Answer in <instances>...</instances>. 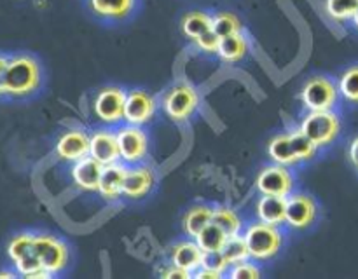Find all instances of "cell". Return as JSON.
Instances as JSON below:
<instances>
[{"instance_id": "8d00e7d4", "label": "cell", "mask_w": 358, "mask_h": 279, "mask_svg": "<svg viewBox=\"0 0 358 279\" xmlns=\"http://www.w3.org/2000/svg\"><path fill=\"white\" fill-rule=\"evenodd\" d=\"M7 61H9V54L0 52V100H3V73H6Z\"/></svg>"}, {"instance_id": "3957f363", "label": "cell", "mask_w": 358, "mask_h": 279, "mask_svg": "<svg viewBox=\"0 0 358 279\" xmlns=\"http://www.w3.org/2000/svg\"><path fill=\"white\" fill-rule=\"evenodd\" d=\"M245 241H247L248 253L255 262H266L269 258L276 257L282 250L283 244V230L282 227L271 225L257 220L243 229Z\"/></svg>"}, {"instance_id": "6da1fadb", "label": "cell", "mask_w": 358, "mask_h": 279, "mask_svg": "<svg viewBox=\"0 0 358 279\" xmlns=\"http://www.w3.org/2000/svg\"><path fill=\"white\" fill-rule=\"evenodd\" d=\"M42 86V66L28 52L9 54L3 73V100H27Z\"/></svg>"}, {"instance_id": "74e56055", "label": "cell", "mask_w": 358, "mask_h": 279, "mask_svg": "<svg viewBox=\"0 0 358 279\" xmlns=\"http://www.w3.org/2000/svg\"><path fill=\"white\" fill-rule=\"evenodd\" d=\"M17 272L16 271H0V279H3V278H9V279H13V278H17Z\"/></svg>"}, {"instance_id": "83f0119b", "label": "cell", "mask_w": 358, "mask_h": 279, "mask_svg": "<svg viewBox=\"0 0 358 279\" xmlns=\"http://www.w3.org/2000/svg\"><path fill=\"white\" fill-rule=\"evenodd\" d=\"M212 30L215 31L220 38H224L229 37V35L243 31V24H241V20L236 14L227 13V10H220V13L212 14Z\"/></svg>"}, {"instance_id": "7402d4cb", "label": "cell", "mask_w": 358, "mask_h": 279, "mask_svg": "<svg viewBox=\"0 0 358 279\" xmlns=\"http://www.w3.org/2000/svg\"><path fill=\"white\" fill-rule=\"evenodd\" d=\"M212 215H213L212 206L198 204L189 208L187 213L184 215V220H182L184 232L187 234L191 239H196L198 234L201 232L208 223H212Z\"/></svg>"}, {"instance_id": "f546056e", "label": "cell", "mask_w": 358, "mask_h": 279, "mask_svg": "<svg viewBox=\"0 0 358 279\" xmlns=\"http://www.w3.org/2000/svg\"><path fill=\"white\" fill-rule=\"evenodd\" d=\"M338 89L343 100L348 103H358V65L350 66L341 73L338 80Z\"/></svg>"}, {"instance_id": "d590c367", "label": "cell", "mask_w": 358, "mask_h": 279, "mask_svg": "<svg viewBox=\"0 0 358 279\" xmlns=\"http://www.w3.org/2000/svg\"><path fill=\"white\" fill-rule=\"evenodd\" d=\"M348 157H350V163L353 164V167L358 171V136L352 140L348 146Z\"/></svg>"}, {"instance_id": "52a82bcc", "label": "cell", "mask_w": 358, "mask_h": 279, "mask_svg": "<svg viewBox=\"0 0 358 279\" xmlns=\"http://www.w3.org/2000/svg\"><path fill=\"white\" fill-rule=\"evenodd\" d=\"M35 257L44 271L51 276L59 274L69 265V246L65 241L51 234H35Z\"/></svg>"}, {"instance_id": "ac0fdd59", "label": "cell", "mask_w": 358, "mask_h": 279, "mask_svg": "<svg viewBox=\"0 0 358 279\" xmlns=\"http://www.w3.org/2000/svg\"><path fill=\"white\" fill-rule=\"evenodd\" d=\"M205 260V251L201 250L196 239L178 241L170 250V262L173 265L185 269L192 274L198 267H201Z\"/></svg>"}, {"instance_id": "44dd1931", "label": "cell", "mask_w": 358, "mask_h": 279, "mask_svg": "<svg viewBox=\"0 0 358 279\" xmlns=\"http://www.w3.org/2000/svg\"><path fill=\"white\" fill-rule=\"evenodd\" d=\"M268 156L273 163L283 164V166H296L297 160L294 156L292 142H290V131L280 133V135L273 136L268 143Z\"/></svg>"}, {"instance_id": "e575fe53", "label": "cell", "mask_w": 358, "mask_h": 279, "mask_svg": "<svg viewBox=\"0 0 358 279\" xmlns=\"http://www.w3.org/2000/svg\"><path fill=\"white\" fill-rule=\"evenodd\" d=\"M192 278H198V279H219V278H224V274H222V272L217 271V269L208 267V265L203 264L201 267H198L194 272H192Z\"/></svg>"}, {"instance_id": "4fadbf2b", "label": "cell", "mask_w": 358, "mask_h": 279, "mask_svg": "<svg viewBox=\"0 0 358 279\" xmlns=\"http://www.w3.org/2000/svg\"><path fill=\"white\" fill-rule=\"evenodd\" d=\"M90 145L91 135H87L84 129L72 128L56 140L55 150L59 159L69 160V163H77V160L90 156Z\"/></svg>"}, {"instance_id": "ba28073f", "label": "cell", "mask_w": 358, "mask_h": 279, "mask_svg": "<svg viewBox=\"0 0 358 279\" xmlns=\"http://www.w3.org/2000/svg\"><path fill=\"white\" fill-rule=\"evenodd\" d=\"M255 185H257V190L264 195L289 197L296 190V176L289 166L273 163L259 173Z\"/></svg>"}, {"instance_id": "30bf717a", "label": "cell", "mask_w": 358, "mask_h": 279, "mask_svg": "<svg viewBox=\"0 0 358 279\" xmlns=\"http://www.w3.org/2000/svg\"><path fill=\"white\" fill-rule=\"evenodd\" d=\"M119 156L128 166L142 163L149 152V136L140 126H122L117 131Z\"/></svg>"}, {"instance_id": "5bb4252c", "label": "cell", "mask_w": 358, "mask_h": 279, "mask_svg": "<svg viewBox=\"0 0 358 279\" xmlns=\"http://www.w3.org/2000/svg\"><path fill=\"white\" fill-rule=\"evenodd\" d=\"M90 156L96 159L98 163L103 164V166L121 160L117 133L110 131V129H98V131L91 133Z\"/></svg>"}, {"instance_id": "8fae6325", "label": "cell", "mask_w": 358, "mask_h": 279, "mask_svg": "<svg viewBox=\"0 0 358 279\" xmlns=\"http://www.w3.org/2000/svg\"><path fill=\"white\" fill-rule=\"evenodd\" d=\"M318 216V204L310 194L296 192L287 197L285 225L294 230L308 229Z\"/></svg>"}, {"instance_id": "ffe728a7", "label": "cell", "mask_w": 358, "mask_h": 279, "mask_svg": "<svg viewBox=\"0 0 358 279\" xmlns=\"http://www.w3.org/2000/svg\"><path fill=\"white\" fill-rule=\"evenodd\" d=\"M136 0H90V7L98 17L105 20H124L133 13Z\"/></svg>"}, {"instance_id": "7a4b0ae2", "label": "cell", "mask_w": 358, "mask_h": 279, "mask_svg": "<svg viewBox=\"0 0 358 279\" xmlns=\"http://www.w3.org/2000/svg\"><path fill=\"white\" fill-rule=\"evenodd\" d=\"M35 232H20L13 236L7 243V257L13 262V267L21 278L27 279H45L51 278L48 271L41 267L35 257Z\"/></svg>"}, {"instance_id": "484cf974", "label": "cell", "mask_w": 358, "mask_h": 279, "mask_svg": "<svg viewBox=\"0 0 358 279\" xmlns=\"http://www.w3.org/2000/svg\"><path fill=\"white\" fill-rule=\"evenodd\" d=\"M227 237L229 236H227V234L224 232L220 227H217L215 223L212 222L198 234V237H196V243L201 246V250L205 251V253H217V251L222 250V246H224V243H226Z\"/></svg>"}, {"instance_id": "8992f818", "label": "cell", "mask_w": 358, "mask_h": 279, "mask_svg": "<svg viewBox=\"0 0 358 279\" xmlns=\"http://www.w3.org/2000/svg\"><path fill=\"white\" fill-rule=\"evenodd\" d=\"M199 107V94L191 84L177 82L164 93L163 110L171 121H187Z\"/></svg>"}, {"instance_id": "5b68a950", "label": "cell", "mask_w": 358, "mask_h": 279, "mask_svg": "<svg viewBox=\"0 0 358 279\" xmlns=\"http://www.w3.org/2000/svg\"><path fill=\"white\" fill-rule=\"evenodd\" d=\"M338 84L325 75H315L306 80L301 91V101L306 110H336L339 103Z\"/></svg>"}, {"instance_id": "e0dca14e", "label": "cell", "mask_w": 358, "mask_h": 279, "mask_svg": "<svg viewBox=\"0 0 358 279\" xmlns=\"http://www.w3.org/2000/svg\"><path fill=\"white\" fill-rule=\"evenodd\" d=\"M103 171V164L98 163L91 156L84 157V159L73 163L70 174H72V181L84 192H98V185H100V176Z\"/></svg>"}, {"instance_id": "836d02e7", "label": "cell", "mask_w": 358, "mask_h": 279, "mask_svg": "<svg viewBox=\"0 0 358 279\" xmlns=\"http://www.w3.org/2000/svg\"><path fill=\"white\" fill-rule=\"evenodd\" d=\"M161 276L166 279H189L192 278V274L189 271H185V269L178 267V265H173L170 264L166 269H164L163 272H161Z\"/></svg>"}, {"instance_id": "1f68e13d", "label": "cell", "mask_w": 358, "mask_h": 279, "mask_svg": "<svg viewBox=\"0 0 358 279\" xmlns=\"http://www.w3.org/2000/svg\"><path fill=\"white\" fill-rule=\"evenodd\" d=\"M262 271L259 269V265L255 264V260L247 258V260H241L238 264H233L226 272V278L231 279H257L261 278Z\"/></svg>"}, {"instance_id": "d4e9b609", "label": "cell", "mask_w": 358, "mask_h": 279, "mask_svg": "<svg viewBox=\"0 0 358 279\" xmlns=\"http://www.w3.org/2000/svg\"><path fill=\"white\" fill-rule=\"evenodd\" d=\"M212 222L217 227H220L227 236L243 232V220L240 218V215L234 209L227 208V206H217V208H213Z\"/></svg>"}, {"instance_id": "f1b7e54d", "label": "cell", "mask_w": 358, "mask_h": 279, "mask_svg": "<svg viewBox=\"0 0 358 279\" xmlns=\"http://www.w3.org/2000/svg\"><path fill=\"white\" fill-rule=\"evenodd\" d=\"M290 142H292V149H294V156H296L297 164L299 163H306V160H311L317 152L320 150V146L317 143L311 142L304 133H301L299 129L296 131H290Z\"/></svg>"}, {"instance_id": "d6a6232c", "label": "cell", "mask_w": 358, "mask_h": 279, "mask_svg": "<svg viewBox=\"0 0 358 279\" xmlns=\"http://www.w3.org/2000/svg\"><path fill=\"white\" fill-rule=\"evenodd\" d=\"M194 44L201 52H206V54H217L220 45V37L213 30H208L206 33H203L201 37L196 38Z\"/></svg>"}, {"instance_id": "9c48e42d", "label": "cell", "mask_w": 358, "mask_h": 279, "mask_svg": "<svg viewBox=\"0 0 358 279\" xmlns=\"http://www.w3.org/2000/svg\"><path fill=\"white\" fill-rule=\"evenodd\" d=\"M126 91L121 86H105L93 100V114L103 124H117L124 121Z\"/></svg>"}, {"instance_id": "277c9868", "label": "cell", "mask_w": 358, "mask_h": 279, "mask_svg": "<svg viewBox=\"0 0 358 279\" xmlns=\"http://www.w3.org/2000/svg\"><path fill=\"white\" fill-rule=\"evenodd\" d=\"M297 129L322 149L336 142L341 133V119L334 110L310 112L304 115Z\"/></svg>"}, {"instance_id": "7c38bea8", "label": "cell", "mask_w": 358, "mask_h": 279, "mask_svg": "<svg viewBox=\"0 0 358 279\" xmlns=\"http://www.w3.org/2000/svg\"><path fill=\"white\" fill-rule=\"evenodd\" d=\"M156 98L143 89H133L126 94L124 122L131 126H145L156 115Z\"/></svg>"}, {"instance_id": "cb8c5ba5", "label": "cell", "mask_w": 358, "mask_h": 279, "mask_svg": "<svg viewBox=\"0 0 358 279\" xmlns=\"http://www.w3.org/2000/svg\"><path fill=\"white\" fill-rule=\"evenodd\" d=\"M180 28L185 37L196 40L203 33L212 30V14L205 13V10H191L182 16Z\"/></svg>"}, {"instance_id": "2e32d148", "label": "cell", "mask_w": 358, "mask_h": 279, "mask_svg": "<svg viewBox=\"0 0 358 279\" xmlns=\"http://www.w3.org/2000/svg\"><path fill=\"white\" fill-rule=\"evenodd\" d=\"M156 174L150 167L138 166L133 164V167L128 166V173L124 178V187H122V195L128 199H142L152 190Z\"/></svg>"}, {"instance_id": "4dcf8cb0", "label": "cell", "mask_w": 358, "mask_h": 279, "mask_svg": "<svg viewBox=\"0 0 358 279\" xmlns=\"http://www.w3.org/2000/svg\"><path fill=\"white\" fill-rule=\"evenodd\" d=\"M358 0H325V13L334 21H352Z\"/></svg>"}, {"instance_id": "d6986e66", "label": "cell", "mask_w": 358, "mask_h": 279, "mask_svg": "<svg viewBox=\"0 0 358 279\" xmlns=\"http://www.w3.org/2000/svg\"><path fill=\"white\" fill-rule=\"evenodd\" d=\"M255 213H257V220H261V222L283 227L287 216V197L262 194L257 201V206H255Z\"/></svg>"}, {"instance_id": "9a60e30c", "label": "cell", "mask_w": 358, "mask_h": 279, "mask_svg": "<svg viewBox=\"0 0 358 279\" xmlns=\"http://www.w3.org/2000/svg\"><path fill=\"white\" fill-rule=\"evenodd\" d=\"M126 173H128V164L122 163V160L103 166L100 185H98V194L107 201H117L122 195Z\"/></svg>"}, {"instance_id": "603a6c76", "label": "cell", "mask_w": 358, "mask_h": 279, "mask_svg": "<svg viewBox=\"0 0 358 279\" xmlns=\"http://www.w3.org/2000/svg\"><path fill=\"white\" fill-rule=\"evenodd\" d=\"M248 52V38L245 37L243 31L240 33L229 35V37L220 38L219 51H217V56H219L222 61L226 63H236L240 59H243Z\"/></svg>"}, {"instance_id": "f35d334b", "label": "cell", "mask_w": 358, "mask_h": 279, "mask_svg": "<svg viewBox=\"0 0 358 279\" xmlns=\"http://www.w3.org/2000/svg\"><path fill=\"white\" fill-rule=\"evenodd\" d=\"M352 23L355 24V28L358 30V9L355 10V14H353V17H352Z\"/></svg>"}, {"instance_id": "4316f807", "label": "cell", "mask_w": 358, "mask_h": 279, "mask_svg": "<svg viewBox=\"0 0 358 279\" xmlns=\"http://www.w3.org/2000/svg\"><path fill=\"white\" fill-rule=\"evenodd\" d=\"M220 255L224 257V260L227 262V265L238 264L241 260H247L250 258V253H248V246L247 241H245L243 232L234 234V236H229L224 243L222 250H220Z\"/></svg>"}]
</instances>
